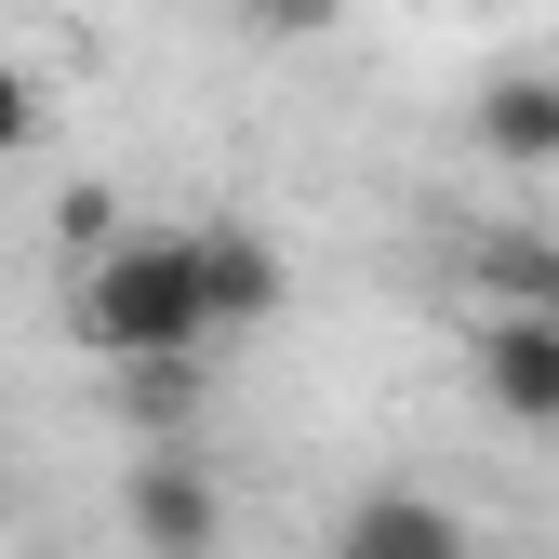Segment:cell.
<instances>
[{
	"label": "cell",
	"mask_w": 559,
	"mask_h": 559,
	"mask_svg": "<svg viewBox=\"0 0 559 559\" xmlns=\"http://www.w3.org/2000/svg\"><path fill=\"white\" fill-rule=\"evenodd\" d=\"M466 133L493 147V174H559V81L546 67H493L466 107Z\"/></svg>",
	"instance_id": "5b68a950"
},
{
	"label": "cell",
	"mask_w": 559,
	"mask_h": 559,
	"mask_svg": "<svg viewBox=\"0 0 559 559\" xmlns=\"http://www.w3.org/2000/svg\"><path fill=\"white\" fill-rule=\"evenodd\" d=\"M40 147V94H27V67H0V160H27Z\"/></svg>",
	"instance_id": "30bf717a"
},
{
	"label": "cell",
	"mask_w": 559,
	"mask_h": 559,
	"mask_svg": "<svg viewBox=\"0 0 559 559\" xmlns=\"http://www.w3.org/2000/svg\"><path fill=\"white\" fill-rule=\"evenodd\" d=\"M67 346L107 360V373H133V360H200V346H214L200 227H133L94 266H67Z\"/></svg>",
	"instance_id": "6da1fadb"
},
{
	"label": "cell",
	"mask_w": 559,
	"mask_h": 559,
	"mask_svg": "<svg viewBox=\"0 0 559 559\" xmlns=\"http://www.w3.org/2000/svg\"><path fill=\"white\" fill-rule=\"evenodd\" d=\"M200 294H214V333L280 320V253H266L253 227H200Z\"/></svg>",
	"instance_id": "8992f818"
},
{
	"label": "cell",
	"mask_w": 559,
	"mask_h": 559,
	"mask_svg": "<svg viewBox=\"0 0 559 559\" xmlns=\"http://www.w3.org/2000/svg\"><path fill=\"white\" fill-rule=\"evenodd\" d=\"M187 413H200V360H133V373H120V427L147 440V453L187 440Z\"/></svg>",
	"instance_id": "ba28073f"
},
{
	"label": "cell",
	"mask_w": 559,
	"mask_h": 559,
	"mask_svg": "<svg viewBox=\"0 0 559 559\" xmlns=\"http://www.w3.org/2000/svg\"><path fill=\"white\" fill-rule=\"evenodd\" d=\"M253 27H333V0H253Z\"/></svg>",
	"instance_id": "8fae6325"
},
{
	"label": "cell",
	"mask_w": 559,
	"mask_h": 559,
	"mask_svg": "<svg viewBox=\"0 0 559 559\" xmlns=\"http://www.w3.org/2000/svg\"><path fill=\"white\" fill-rule=\"evenodd\" d=\"M107 240H133V227H120V200H107V187H67V200H53V253H67V266H94Z\"/></svg>",
	"instance_id": "9c48e42d"
},
{
	"label": "cell",
	"mask_w": 559,
	"mask_h": 559,
	"mask_svg": "<svg viewBox=\"0 0 559 559\" xmlns=\"http://www.w3.org/2000/svg\"><path fill=\"white\" fill-rule=\"evenodd\" d=\"M466 280L493 307H520V320H559V240H533V227H479L466 240Z\"/></svg>",
	"instance_id": "52a82bcc"
},
{
	"label": "cell",
	"mask_w": 559,
	"mask_h": 559,
	"mask_svg": "<svg viewBox=\"0 0 559 559\" xmlns=\"http://www.w3.org/2000/svg\"><path fill=\"white\" fill-rule=\"evenodd\" d=\"M466 373H479V400H493L507 427L559 440V320H520V307H479V333H466Z\"/></svg>",
	"instance_id": "3957f363"
},
{
	"label": "cell",
	"mask_w": 559,
	"mask_h": 559,
	"mask_svg": "<svg viewBox=\"0 0 559 559\" xmlns=\"http://www.w3.org/2000/svg\"><path fill=\"white\" fill-rule=\"evenodd\" d=\"M333 559H479V533H466L440 493L386 479V493H360V507L333 520Z\"/></svg>",
	"instance_id": "277c9868"
},
{
	"label": "cell",
	"mask_w": 559,
	"mask_h": 559,
	"mask_svg": "<svg viewBox=\"0 0 559 559\" xmlns=\"http://www.w3.org/2000/svg\"><path fill=\"white\" fill-rule=\"evenodd\" d=\"M120 533L147 546V559H214V546H227V479L200 466L187 440L133 453V479H120Z\"/></svg>",
	"instance_id": "7a4b0ae2"
}]
</instances>
